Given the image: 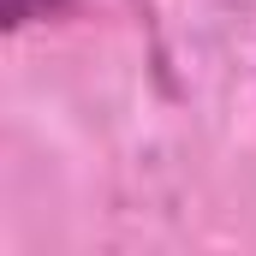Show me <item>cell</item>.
I'll return each mask as SVG.
<instances>
[{
    "label": "cell",
    "mask_w": 256,
    "mask_h": 256,
    "mask_svg": "<svg viewBox=\"0 0 256 256\" xmlns=\"http://www.w3.org/2000/svg\"><path fill=\"white\" fill-rule=\"evenodd\" d=\"M72 12V0H6V30H24L36 18H60Z\"/></svg>",
    "instance_id": "6da1fadb"
}]
</instances>
